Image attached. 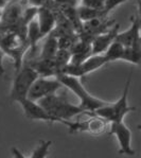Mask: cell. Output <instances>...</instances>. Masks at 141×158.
Returning <instances> with one entry per match:
<instances>
[{"label": "cell", "instance_id": "obj_5", "mask_svg": "<svg viewBox=\"0 0 141 158\" xmlns=\"http://www.w3.org/2000/svg\"><path fill=\"white\" fill-rule=\"evenodd\" d=\"M106 64H108V60L104 54H91L90 56H88L84 62H82L79 65L69 63L67 66L63 68L60 73L81 77L96 71V70L105 66Z\"/></svg>", "mask_w": 141, "mask_h": 158}, {"label": "cell", "instance_id": "obj_17", "mask_svg": "<svg viewBox=\"0 0 141 158\" xmlns=\"http://www.w3.org/2000/svg\"><path fill=\"white\" fill-rule=\"evenodd\" d=\"M125 47L121 43H119L118 40H115L110 46L108 47V49L105 51L104 55L107 58L108 63L115 62V60H119L123 58V54H124Z\"/></svg>", "mask_w": 141, "mask_h": 158}, {"label": "cell", "instance_id": "obj_8", "mask_svg": "<svg viewBox=\"0 0 141 158\" xmlns=\"http://www.w3.org/2000/svg\"><path fill=\"white\" fill-rule=\"evenodd\" d=\"M17 103L21 106L25 116L31 120H42L50 123L56 122V120L37 101H32L28 98H25L19 100Z\"/></svg>", "mask_w": 141, "mask_h": 158}, {"label": "cell", "instance_id": "obj_16", "mask_svg": "<svg viewBox=\"0 0 141 158\" xmlns=\"http://www.w3.org/2000/svg\"><path fill=\"white\" fill-rule=\"evenodd\" d=\"M77 15L82 23H86V21L91 20V19L106 16V14L104 13V11H102V10L92 9V8H89V6L80 4V6L77 8Z\"/></svg>", "mask_w": 141, "mask_h": 158}, {"label": "cell", "instance_id": "obj_27", "mask_svg": "<svg viewBox=\"0 0 141 158\" xmlns=\"http://www.w3.org/2000/svg\"><path fill=\"white\" fill-rule=\"evenodd\" d=\"M6 1H8L9 3H10V2H12V1H15V0H6Z\"/></svg>", "mask_w": 141, "mask_h": 158}, {"label": "cell", "instance_id": "obj_21", "mask_svg": "<svg viewBox=\"0 0 141 158\" xmlns=\"http://www.w3.org/2000/svg\"><path fill=\"white\" fill-rule=\"evenodd\" d=\"M3 56H4V51L0 47V75L4 74V66H3Z\"/></svg>", "mask_w": 141, "mask_h": 158}, {"label": "cell", "instance_id": "obj_26", "mask_svg": "<svg viewBox=\"0 0 141 158\" xmlns=\"http://www.w3.org/2000/svg\"><path fill=\"white\" fill-rule=\"evenodd\" d=\"M2 13H3V10L0 9V19H1V17H2Z\"/></svg>", "mask_w": 141, "mask_h": 158}, {"label": "cell", "instance_id": "obj_14", "mask_svg": "<svg viewBox=\"0 0 141 158\" xmlns=\"http://www.w3.org/2000/svg\"><path fill=\"white\" fill-rule=\"evenodd\" d=\"M122 60L138 66L141 65V36L134 42L131 47H125Z\"/></svg>", "mask_w": 141, "mask_h": 158}, {"label": "cell", "instance_id": "obj_24", "mask_svg": "<svg viewBox=\"0 0 141 158\" xmlns=\"http://www.w3.org/2000/svg\"><path fill=\"white\" fill-rule=\"evenodd\" d=\"M136 3H137V11H138L137 15L141 18V0H137V1H136Z\"/></svg>", "mask_w": 141, "mask_h": 158}, {"label": "cell", "instance_id": "obj_20", "mask_svg": "<svg viewBox=\"0 0 141 158\" xmlns=\"http://www.w3.org/2000/svg\"><path fill=\"white\" fill-rule=\"evenodd\" d=\"M125 1H127V0H106L105 6H104V13L107 15L109 12L116 9L117 6H121L122 3H124Z\"/></svg>", "mask_w": 141, "mask_h": 158}, {"label": "cell", "instance_id": "obj_9", "mask_svg": "<svg viewBox=\"0 0 141 158\" xmlns=\"http://www.w3.org/2000/svg\"><path fill=\"white\" fill-rule=\"evenodd\" d=\"M118 31L119 25H116L108 31H105V32L94 36L91 40L92 54H104L109 46L116 40V37L119 33Z\"/></svg>", "mask_w": 141, "mask_h": 158}, {"label": "cell", "instance_id": "obj_23", "mask_svg": "<svg viewBox=\"0 0 141 158\" xmlns=\"http://www.w3.org/2000/svg\"><path fill=\"white\" fill-rule=\"evenodd\" d=\"M12 154H13V158H26L23 155V153H21L18 149H16V148H13V149H12Z\"/></svg>", "mask_w": 141, "mask_h": 158}, {"label": "cell", "instance_id": "obj_18", "mask_svg": "<svg viewBox=\"0 0 141 158\" xmlns=\"http://www.w3.org/2000/svg\"><path fill=\"white\" fill-rule=\"evenodd\" d=\"M51 144H52L51 140H42L39 144L36 147V149L33 151L31 156L28 158H46L48 156Z\"/></svg>", "mask_w": 141, "mask_h": 158}, {"label": "cell", "instance_id": "obj_13", "mask_svg": "<svg viewBox=\"0 0 141 158\" xmlns=\"http://www.w3.org/2000/svg\"><path fill=\"white\" fill-rule=\"evenodd\" d=\"M58 51V40L57 37L53 33H50L47 36L45 43L43 45V49L40 52L39 58H44V60H53L55 58Z\"/></svg>", "mask_w": 141, "mask_h": 158}, {"label": "cell", "instance_id": "obj_10", "mask_svg": "<svg viewBox=\"0 0 141 158\" xmlns=\"http://www.w3.org/2000/svg\"><path fill=\"white\" fill-rule=\"evenodd\" d=\"M37 21L38 25H39L40 33H42L43 38L45 36H48L50 33H52L57 23L55 14L46 6L38 8Z\"/></svg>", "mask_w": 141, "mask_h": 158}, {"label": "cell", "instance_id": "obj_7", "mask_svg": "<svg viewBox=\"0 0 141 158\" xmlns=\"http://www.w3.org/2000/svg\"><path fill=\"white\" fill-rule=\"evenodd\" d=\"M109 134L114 135L119 142V154L134 156L135 151L132 148V132L123 121L111 122L109 125Z\"/></svg>", "mask_w": 141, "mask_h": 158}, {"label": "cell", "instance_id": "obj_2", "mask_svg": "<svg viewBox=\"0 0 141 158\" xmlns=\"http://www.w3.org/2000/svg\"><path fill=\"white\" fill-rule=\"evenodd\" d=\"M56 77L60 80V82L63 84V86L67 87L70 91H72L75 96L79 98L80 105L82 108L86 111V114H93L94 110H97L101 106L105 105L107 102L101 100V99L97 98V97L92 96L87 91L85 86L81 83L79 77H72V75H68L65 73H60L56 75Z\"/></svg>", "mask_w": 141, "mask_h": 158}, {"label": "cell", "instance_id": "obj_11", "mask_svg": "<svg viewBox=\"0 0 141 158\" xmlns=\"http://www.w3.org/2000/svg\"><path fill=\"white\" fill-rule=\"evenodd\" d=\"M23 10L19 3L16 1H12L6 6V8L3 10L1 17V25L8 27H15L17 25H20L23 23Z\"/></svg>", "mask_w": 141, "mask_h": 158}, {"label": "cell", "instance_id": "obj_12", "mask_svg": "<svg viewBox=\"0 0 141 158\" xmlns=\"http://www.w3.org/2000/svg\"><path fill=\"white\" fill-rule=\"evenodd\" d=\"M132 25L126 31L118 33L116 40L122 44L124 47H131L134 42L141 36V18L139 16H133L131 18Z\"/></svg>", "mask_w": 141, "mask_h": 158}, {"label": "cell", "instance_id": "obj_6", "mask_svg": "<svg viewBox=\"0 0 141 158\" xmlns=\"http://www.w3.org/2000/svg\"><path fill=\"white\" fill-rule=\"evenodd\" d=\"M62 87L63 84L56 77L53 79H50L49 77H38L29 90L28 99L39 101L43 98L55 94Z\"/></svg>", "mask_w": 141, "mask_h": 158}, {"label": "cell", "instance_id": "obj_1", "mask_svg": "<svg viewBox=\"0 0 141 158\" xmlns=\"http://www.w3.org/2000/svg\"><path fill=\"white\" fill-rule=\"evenodd\" d=\"M37 102L56 120V122L62 123L67 127L75 116L86 114L80 104L75 105L68 101L65 97L57 96L56 94L43 98Z\"/></svg>", "mask_w": 141, "mask_h": 158}, {"label": "cell", "instance_id": "obj_15", "mask_svg": "<svg viewBox=\"0 0 141 158\" xmlns=\"http://www.w3.org/2000/svg\"><path fill=\"white\" fill-rule=\"evenodd\" d=\"M43 38L42 33H40L39 25H38L37 17L33 19L31 23L27 26V40H28L29 49H35L38 42Z\"/></svg>", "mask_w": 141, "mask_h": 158}, {"label": "cell", "instance_id": "obj_22", "mask_svg": "<svg viewBox=\"0 0 141 158\" xmlns=\"http://www.w3.org/2000/svg\"><path fill=\"white\" fill-rule=\"evenodd\" d=\"M32 6H36V8H40L46 4V0H29Z\"/></svg>", "mask_w": 141, "mask_h": 158}, {"label": "cell", "instance_id": "obj_4", "mask_svg": "<svg viewBox=\"0 0 141 158\" xmlns=\"http://www.w3.org/2000/svg\"><path fill=\"white\" fill-rule=\"evenodd\" d=\"M38 77H39L38 72L30 64L23 65L20 69L16 71L14 77L10 92V100L18 102L21 99L28 98L29 90Z\"/></svg>", "mask_w": 141, "mask_h": 158}, {"label": "cell", "instance_id": "obj_25", "mask_svg": "<svg viewBox=\"0 0 141 158\" xmlns=\"http://www.w3.org/2000/svg\"><path fill=\"white\" fill-rule=\"evenodd\" d=\"M8 4H9V2L6 1V0H0V9H1V10L6 9Z\"/></svg>", "mask_w": 141, "mask_h": 158}, {"label": "cell", "instance_id": "obj_3", "mask_svg": "<svg viewBox=\"0 0 141 158\" xmlns=\"http://www.w3.org/2000/svg\"><path fill=\"white\" fill-rule=\"evenodd\" d=\"M132 75H133V70L130 72L126 83L123 89L122 96L120 97L118 101H116L115 103H106L105 105L101 106L97 110L93 111L94 115L102 117L103 119H105L106 121H108L109 123L111 122H120L123 121L124 117L127 115L130 111L135 110V107L128 105V92H130V87H131V82H132Z\"/></svg>", "mask_w": 141, "mask_h": 158}, {"label": "cell", "instance_id": "obj_19", "mask_svg": "<svg viewBox=\"0 0 141 158\" xmlns=\"http://www.w3.org/2000/svg\"><path fill=\"white\" fill-rule=\"evenodd\" d=\"M105 2L106 0H81L82 6H86L97 10H102V11H104Z\"/></svg>", "mask_w": 141, "mask_h": 158}]
</instances>
